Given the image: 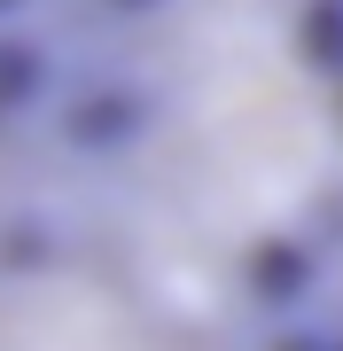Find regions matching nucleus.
I'll return each mask as SVG.
<instances>
[{
	"label": "nucleus",
	"mask_w": 343,
	"mask_h": 351,
	"mask_svg": "<svg viewBox=\"0 0 343 351\" xmlns=\"http://www.w3.org/2000/svg\"><path fill=\"white\" fill-rule=\"evenodd\" d=\"M125 234L257 281L343 219V71L312 0H149L117 55Z\"/></svg>",
	"instance_id": "nucleus-1"
},
{
	"label": "nucleus",
	"mask_w": 343,
	"mask_h": 351,
	"mask_svg": "<svg viewBox=\"0 0 343 351\" xmlns=\"http://www.w3.org/2000/svg\"><path fill=\"white\" fill-rule=\"evenodd\" d=\"M16 141H8V125H0V250L16 242Z\"/></svg>",
	"instance_id": "nucleus-3"
},
{
	"label": "nucleus",
	"mask_w": 343,
	"mask_h": 351,
	"mask_svg": "<svg viewBox=\"0 0 343 351\" xmlns=\"http://www.w3.org/2000/svg\"><path fill=\"white\" fill-rule=\"evenodd\" d=\"M0 351H227V336L203 281L125 226H16L0 250Z\"/></svg>",
	"instance_id": "nucleus-2"
}]
</instances>
